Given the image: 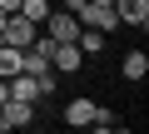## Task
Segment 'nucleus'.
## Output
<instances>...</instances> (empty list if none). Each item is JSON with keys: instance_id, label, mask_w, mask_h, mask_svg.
<instances>
[{"instance_id": "obj_10", "label": "nucleus", "mask_w": 149, "mask_h": 134, "mask_svg": "<svg viewBox=\"0 0 149 134\" xmlns=\"http://www.w3.org/2000/svg\"><path fill=\"white\" fill-rule=\"evenodd\" d=\"M20 15H25V20H35V25H45V15H50V0H20Z\"/></svg>"}, {"instance_id": "obj_15", "label": "nucleus", "mask_w": 149, "mask_h": 134, "mask_svg": "<svg viewBox=\"0 0 149 134\" xmlns=\"http://www.w3.org/2000/svg\"><path fill=\"white\" fill-rule=\"evenodd\" d=\"M95 5H114V0H95Z\"/></svg>"}, {"instance_id": "obj_8", "label": "nucleus", "mask_w": 149, "mask_h": 134, "mask_svg": "<svg viewBox=\"0 0 149 134\" xmlns=\"http://www.w3.org/2000/svg\"><path fill=\"white\" fill-rule=\"evenodd\" d=\"M74 45H80L85 55H100V50H104V35H100V30H90V25H80V35H74Z\"/></svg>"}, {"instance_id": "obj_9", "label": "nucleus", "mask_w": 149, "mask_h": 134, "mask_svg": "<svg viewBox=\"0 0 149 134\" xmlns=\"http://www.w3.org/2000/svg\"><path fill=\"white\" fill-rule=\"evenodd\" d=\"M10 75H20V50L0 45V80H10Z\"/></svg>"}, {"instance_id": "obj_2", "label": "nucleus", "mask_w": 149, "mask_h": 134, "mask_svg": "<svg viewBox=\"0 0 149 134\" xmlns=\"http://www.w3.org/2000/svg\"><path fill=\"white\" fill-rule=\"evenodd\" d=\"M80 25L109 35V30H119V15H114V5H95V0H85V5H80Z\"/></svg>"}, {"instance_id": "obj_7", "label": "nucleus", "mask_w": 149, "mask_h": 134, "mask_svg": "<svg viewBox=\"0 0 149 134\" xmlns=\"http://www.w3.org/2000/svg\"><path fill=\"white\" fill-rule=\"evenodd\" d=\"M144 75H149V55H144V50L124 55V80H144Z\"/></svg>"}, {"instance_id": "obj_14", "label": "nucleus", "mask_w": 149, "mask_h": 134, "mask_svg": "<svg viewBox=\"0 0 149 134\" xmlns=\"http://www.w3.org/2000/svg\"><path fill=\"white\" fill-rule=\"evenodd\" d=\"M0 10H20V0H0Z\"/></svg>"}, {"instance_id": "obj_1", "label": "nucleus", "mask_w": 149, "mask_h": 134, "mask_svg": "<svg viewBox=\"0 0 149 134\" xmlns=\"http://www.w3.org/2000/svg\"><path fill=\"white\" fill-rule=\"evenodd\" d=\"M35 35H40V25H35V20H25L20 10H10V15H5V25H0V45H15V50H25Z\"/></svg>"}, {"instance_id": "obj_6", "label": "nucleus", "mask_w": 149, "mask_h": 134, "mask_svg": "<svg viewBox=\"0 0 149 134\" xmlns=\"http://www.w3.org/2000/svg\"><path fill=\"white\" fill-rule=\"evenodd\" d=\"M114 15H119V25H144L149 20V0H114Z\"/></svg>"}, {"instance_id": "obj_3", "label": "nucleus", "mask_w": 149, "mask_h": 134, "mask_svg": "<svg viewBox=\"0 0 149 134\" xmlns=\"http://www.w3.org/2000/svg\"><path fill=\"white\" fill-rule=\"evenodd\" d=\"M45 35H55V40H74V35H80V15H70V10H55L50 5V15H45Z\"/></svg>"}, {"instance_id": "obj_16", "label": "nucleus", "mask_w": 149, "mask_h": 134, "mask_svg": "<svg viewBox=\"0 0 149 134\" xmlns=\"http://www.w3.org/2000/svg\"><path fill=\"white\" fill-rule=\"evenodd\" d=\"M5 15H10V10H0V25H5Z\"/></svg>"}, {"instance_id": "obj_5", "label": "nucleus", "mask_w": 149, "mask_h": 134, "mask_svg": "<svg viewBox=\"0 0 149 134\" xmlns=\"http://www.w3.org/2000/svg\"><path fill=\"white\" fill-rule=\"evenodd\" d=\"M95 109H100L95 99H70V104H65V124H74V129H90V124H95Z\"/></svg>"}, {"instance_id": "obj_13", "label": "nucleus", "mask_w": 149, "mask_h": 134, "mask_svg": "<svg viewBox=\"0 0 149 134\" xmlns=\"http://www.w3.org/2000/svg\"><path fill=\"white\" fill-rule=\"evenodd\" d=\"M5 99H10V85H5V80H0V109H5Z\"/></svg>"}, {"instance_id": "obj_12", "label": "nucleus", "mask_w": 149, "mask_h": 134, "mask_svg": "<svg viewBox=\"0 0 149 134\" xmlns=\"http://www.w3.org/2000/svg\"><path fill=\"white\" fill-rule=\"evenodd\" d=\"M80 5L85 0H60V10H70V15H80Z\"/></svg>"}, {"instance_id": "obj_11", "label": "nucleus", "mask_w": 149, "mask_h": 134, "mask_svg": "<svg viewBox=\"0 0 149 134\" xmlns=\"http://www.w3.org/2000/svg\"><path fill=\"white\" fill-rule=\"evenodd\" d=\"M95 129H119V119H114L109 109H95Z\"/></svg>"}, {"instance_id": "obj_4", "label": "nucleus", "mask_w": 149, "mask_h": 134, "mask_svg": "<svg viewBox=\"0 0 149 134\" xmlns=\"http://www.w3.org/2000/svg\"><path fill=\"white\" fill-rule=\"evenodd\" d=\"M35 119V104H25V99H5V109H0V129H25Z\"/></svg>"}]
</instances>
